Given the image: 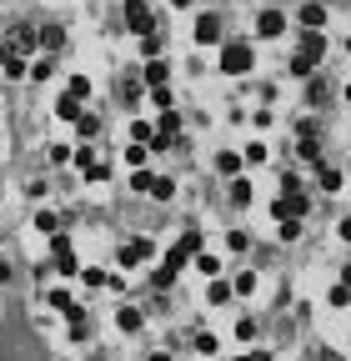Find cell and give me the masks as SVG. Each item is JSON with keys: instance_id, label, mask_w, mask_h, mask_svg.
Segmentation results:
<instances>
[{"instance_id": "6da1fadb", "label": "cell", "mask_w": 351, "mask_h": 361, "mask_svg": "<svg viewBox=\"0 0 351 361\" xmlns=\"http://www.w3.org/2000/svg\"><path fill=\"white\" fill-rule=\"evenodd\" d=\"M216 51H221V55H216V71H221V76H251V66H256V51H251V40H246V35L221 40Z\"/></svg>"}, {"instance_id": "7a4b0ae2", "label": "cell", "mask_w": 351, "mask_h": 361, "mask_svg": "<svg viewBox=\"0 0 351 361\" xmlns=\"http://www.w3.org/2000/svg\"><path fill=\"white\" fill-rule=\"evenodd\" d=\"M116 261L126 266V271L151 266V261H156V241H151V236H126V241L116 246Z\"/></svg>"}, {"instance_id": "3957f363", "label": "cell", "mask_w": 351, "mask_h": 361, "mask_svg": "<svg viewBox=\"0 0 351 361\" xmlns=\"http://www.w3.org/2000/svg\"><path fill=\"white\" fill-rule=\"evenodd\" d=\"M46 246H51V266H55L60 276H80L75 246H71V236H66V231H55V236H46Z\"/></svg>"}, {"instance_id": "277c9868", "label": "cell", "mask_w": 351, "mask_h": 361, "mask_svg": "<svg viewBox=\"0 0 351 361\" xmlns=\"http://www.w3.org/2000/svg\"><path fill=\"white\" fill-rule=\"evenodd\" d=\"M221 40H226V20L216 10L196 15V46H221Z\"/></svg>"}, {"instance_id": "5b68a950", "label": "cell", "mask_w": 351, "mask_h": 361, "mask_svg": "<svg viewBox=\"0 0 351 361\" xmlns=\"http://www.w3.org/2000/svg\"><path fill=\"white\" fill-rule=\"evenodd\" d=\"M286 35V10H261L256 15V40H281Z\"/></svg>"}, {"instance_id": "8992f818", "label": "cell", "mask_w": 351, "mask_h": 361, "mask_svg": "<svg viewBox=\"0 0 351 361\" xmlns=\"http://www.w3.org/2000/svg\"><path fill=\"white\" fill-rule=\"evenodd\" d=\"M126 30H136V35H151L156 26H151V10H146V0H126Z\"/></svg>"}, {"instance_id": "52a82bcc", "label": "cell", "mask_w": 351, "mask_h": 361, "mask_svg": "<svg viewBox=\"0 0 351 361\" xmlns=\"http://www.w3.org/2000/svg\"><path fill=\"white\" fill-rule=\"evenodd\" d=\"M296 55H306V60H316V66H321V60H326V35L321 30H301L296 35Z\"/></svg>"}, {"instance_id": "ba28073f", "label": "cell", "mask_w": 351, "mask_h": 361, "mask_svg": "<svg viewBox=\"0 0 351 361\" xmlns=\"http://www.w3.org/2000/svg\"><path fill=\"white\" fill-rule=\"evenodd\" d=\"M141 326H146V311L141 306H116V331L120 336H141Z\"/></svg>"}, {"instance_id": "9c48e42d", "label": "cell", "mask_w": 351, "mask_h": 361, "mask_svg": "<svg viewBox=\"0 0 351 361\" xmlns=\"http://www.w3.org/2000/svg\"><path fill=\"white\" fill-rule=\"evenodd\" d=\"M141 80H146V91L151 86H171V60L161 55V60H146V66H141Z\"/></svg>"}, {"instance_id": "30bf717a", "label": "cell", "mask_w": 351, "mask_h": 361, "mask_svg": "<svg viewBox=\"0 0 351 361\" xmlns=\"http://www.w3.org/2000/svg\"><path fill=\"white\" fill-rule=\"evenodd\" d=\"M251 201H256V186L246 181V176H236V181H231V191H226V206H236V211H246V206H251Z\"/></svg>"}, {"instance_id": "8fae6325", "label": "cell", "mask_w": 351, "mask_h": 361, "mask_svg": "<svg viewBox=\"0 0 351 361\" xmlns=\"http://www.w3.org/2000/svg\"><path fill=\"white\" fill-rule=\"evenodd\" d=\"M66 322H71V342H91V311L86 306H71Z\"/></svg>"}, {"instance_id": "7c38bea8", "label": "cell", "mask_w": 351, "mask_h": 361, "mask_svg": "<svg viewBox=\"0 0 351 361\" xmlns=\"http://www.w3.org/2000/svg\"><path fill=\"white\" fill-rule=\"evenodd\" d=\"M296 20H301V30H326V6L321 0H306Z\"/></svg>"}, {"instance_id": "4fadbf2b", "label": "cell", "mask_w": 351, "mask_h": 361, "mask_svg": "<svg viewBox=\"0 0 351 361\" xmlns=\"http://www.w3.org/2000/svg\"><path fill=\"white\" fill-rule=\"evenodd\" d=\"M55 116H60V121H66V125H75L80 116H86V100H80V96H71V91H66V96H60V100H55Z\"/></svg>"}, {"instance_id": "5bb4252c", "label": "cell", "mask_w": 351, "mask_h": 361, "mask_svg": "<svg viewBox=\"0 0 351 361\" xmlns=\"http://www.w3.org/2000/svg\"><path fill=\"white\" fill-rule=\"evenodd\" d=\"M40 51H46V55L66 51V26H40Z\"/></svg>"}, {"instance_id": "9a60e30c", "label": "cell", "mask_w": 351, "mask_h": 361, "mask_svg": "<svg viewBox=\"0 0 351 361\" xmlns=\"http://www.w3.org/2000/svg\"><path fill=\"white\" fill-rule=\"evenodd\" d=\"M341 181H346V176H341V166H326V161L316 166V186L326 191V196H336V191H341Z\"/></svg>"}, {"instance_id": "2e32d148", "label": "cell", "mask_w": 351, "mask_h": 361, "mask_svg": "<svg viewBox=\"0 0 351 361\" xmlns=\"http://www.w3.org/2000/svg\"><path fill=\"white\" fill-rule=\"evenodd\" d=\"M216 171L236 181V176L246 171V156H241V151H216Z\"/></svg>"}, {"instance_id": "e0dca14e", "label": "cell", "mask_w": 351, "mask_h": 361, "mask_svg": "<svg viewBox=\"0 0 351 361\" xmlns=\"http://www.w3.org/2000/svg\"><path fill=\"white\" fill-rule=\"evenodd\" d=\"M231 276H226V281H221V276H216V281H206V306H226V301H231Z\"/></svg>"}, {"instance_id": "ac0fdd59", "label": "cell", "mask_w": 351, "mask_h": 361, "mask_svg": "<svg viewBox=\"0 0 351 361\" xmlns=\"http://www.w3.org/2000/svg\"><path fill=\"white\" fill-rule=\"evenodd\" d=\"M60 221H66V216H60L55 206H40V211H35V231H40V236H55Z\"/></svg>"}, {"instance_id": "d6986e66", "label": "cell", "mask_w": 351, "mask_h": 361, "mask_svg": "<svg viewBox=\"0 0 351 361\" xmlns=\"http://www.w3.org/2000/svg\"><path fill=\"white\" fill-rule=\"evenodd\" d=\"M196 276H206V281H216V276H221V256H216V251H196Z\"/></svg>"}, {"instance_id": "ffe728a7", "label": "cell", "mask_w": 351, "mask_h": 361, "mask_svg": "<svg viewBox=\"0 0 351 361\" xmlns=\"http://www.w3.org/2000/svg\"><path fill=\"white\" fill-rule=\"evenodd\" d=\"M0 71H6L10 80H20V76H30V66H26V55H10V51H0Z\"/></svg>"}, {"instance_id": "44dd1931", "label": "cell", "mask_w": 351, "mask_h": 361, "mask_svg": "<svg viewBox=\"0 0 351 361\" xmlns=\"http://www.w3.org/2000/svg\"><path fill=\"white\" fill-rule=\"evenodd\" d=\"M120 161H126L131 171H136V166H146V161H151V146H146V141H131L126 151H120Z\"/></svg>"}, {"instance_id": "7402d4cb", "label": "cell", "mask_w": 351, "mask_h": 361, "mask_svg": "<svg viewBox=\"0 0 351 361\" xmlns=\"http://www.w3.org/2000/svg\"><path fill=\"white\" fill-rule=\"evenodd\" d=\"M256 281H261V276L246 266V271H236V276H231V291H236V296H256Z\"/></svg>"}, {"instance_id": "603a6c76", "label": "cell", "mask_w": 351, "mask_h": 361, "mask_svg": "<svg viewBox=\"0 0 351 361\" xmlns=\"http://www.w3.org/2000/svg\"><path fill=\"white\" fill-rule=\"evenodd\" d=\"M191 346H196V356H216V351H221V336H216V331H196Z\"/></svg>"}, {"instance_id": "cb8c5ba5", "label": "cell", "mask_w": 351, "mask_h": 361, "mask_svg": "<svg viewBox=\"0 0 351 361\" xmlns=\"http://www.w3.org/2000/svg\"><path fill=\"white\" fill-rule=\"evenodd\" d=\"M226 251H231V256H246V251H251V231H226Z\"/></svg>"}, {"instance_id": "d4e9b609", "label": "cell", "mask_w": 351, "mask_h": 361, "mask_svg": "<svg viewBox=\"0 0 351 361\" xmlns=\"http://www.w3.org/2000/svg\"><path fill=\"white\" fill-rule=\"evenodd\" d=\"M141 55H146V60H161V55H166V40H161V30L141 35Z\"/></svg>"}, {"instance_id": "484cf974", "label": "cell", "mask_w": 351, "mask_h": 361, "mask_svg": "<svg viewBox=\"0 0 351 361\" xmlns=\"http://www.w3.org/2000/svg\"><path fill=\"white\" fill-rule=\"evenodd\" d=\"M71 131H75L80 141H96V136H100V116H91V111H86V116H80V121L71 125Z\"/></svg>"}, {"instance_id": "4316f807", "label": "cell", "mask_w": 351, "mask_h": 361, "mask_svg": "<svg viewBox=\"0 0 351 361\" xmlns=\"http://www.w3.org/2000/svg\"><path fill=\"white\" fill-rule=\"evenodd\" d=\"M46 306H51V311H71L75 301H71V291H66V286H46Z\"/></svg>"}, {"instance_id": "83f0119b", "label": "cell", "mask_w": 351, "mask_h": 361, "mask_svg": "<svg viewBox=\"0 0 351 361\" xmlns=\"http://www.w3.org/2000/svg\"><path fill=\"white\" fill-rule=\"evenodd\" d=\"M151 186H156V176L146 171V166H136V171H131V191H136V196H151Z\"/></svg>"}, {"instance_id": "f1b7e54d", "label": "cell", "mask_w": 351, "mask_h": 361, "mask_svg": "<svg viewBox=\"0 0 351 361\" xmlns=\"http://www.w3.org/2000/svg\"><path fill=\"white\" fill-rule=\"evenodd\" d=\"M231 336H236V342H256V336H261V322H251V316H241V322L231 326Z\"/></svg>"}, {"instance_id": "f546056e", "label": "cell", "mask_w": 351, "mask_h": 361, "mask_svg": "<svg viewBox=\"0 0 351 361\" xmlns=\"http://www.w3.org/2000/svg\"><path fill=\"white\" fill-rule=\"evenodd\" d=\"M80 176L100 186V181H111V176H116V166H111V161H91V166H86V171H80Z\"/></svg>"}, {"instance_id": "4dcf8cb0", "label": "cell", "mask_w": 351, "mask_h": 361, "mask_svg": "<svg viewBox=\"0 0 351 361\" xmlns=\"http://www.w3.org/2000/svg\"><path fill=\"white\" fill-rule=\"evenodd\" d=\"M55 76V55H40V60H30V80H51Z\"/></svg>"}, {"instance_id": "1f68e13d", "label": "cell", "mask_w": 351, "mask_h": 361, "mask_svg": "<svg viewBox=\"0 0 351 361\" xmlns=\"http://www.w3.org/2000/svg\"><path fill=\"white\" fill-rule=\"evenodd\" d=\"M66 91L80 96V100H91V76H66Z\"/></svg>"}, {"instance_id": "d6a6232c", "label": "cell", "mask_w": 351, "mask_h": 361, "mask_svg": "<svg viewBox=\"0 0 351 361\" xmlns=\"http://www.w3.org/2000/svg\"><path fill=\"white\" fill-rule=\"evenodd\" d=\"M151 196H156V201H176V181H171V176H156Z\"/></svg>"}, {"instance_id": "836d02e7", "label": "cell", "mask_w": 351, "mask_h": 361, "mask_svg": "<svg viewBox=\"0 0 351 361\" xmlns=\"http://www.w3.org/2000/svg\"><path fill=\"white\" fill-rule=\"evenodd\" d=\"M346 301H351V286H346V281L326 286V306H346Z\"/></svg>"}, {"instance_id": "e575fe53", "label": "cell", "mask_w": 351, "mask_h": 361, "mask_svg": "<svg viewBox=\"0 0 351 361\" xmlns=\"http://www.w3.org/2000/svg\"><path fill=\"white\" fill-rule=\"evenodd\" d=\"M276 236L291 246V241H301V221H276Z\"/></svg>"}, {"instance_id": "d590c367", "label": "cell", "mask_w": 351, "mask_h": 361, "mask_svg": "<svg viewBox=\"0 0 351 361\" xmlns=\"http://www.w3.org/2000/svg\"><path fill=\"white\" fill-rule=\"evenodd\" d=\"M46 156H51V166H71V161H75V151H71V146H60V141L51 146Z\"/></svg>"}, {"instance_id": "8d00e7d4", "label": "cell", "mask_w": 351, "mask_h": 361, "mask_svg": "<svg viewBox=\"0 0 351 361\" xmlns=\"http://www.w3.org/2000/svg\"><path fill=\"white\" fill-rule=\"evenodd\" d=\"M106 276L111 271H100V266H80V281H86V286H106Z\"/></svg>"}, {"instance_id": "74e56055", "label": "cell", "mask_w": 351, "mask_h": 361, "mask_svg": "<svg viewBox=\"0 0 351 361\" xmlns=\"http://www.w3.org/2000/svg\"><path fill=\"white\" fill-rule=\"evenodd\" d=\"M241 156H246V166H261V161H266V141H251Z\"/></svg>"}, {"instance_id": "f35d334b", "label": "cell", "mask_w": 351, "mask_h": 361, "mask_svg": "<svg viewBox=\"0 0 351 361\" xmlns=\"http://www.w3.org/2000/svg\"><path fill=\"white\" fill-rule=\"evenodd\" d=\"M0 286H15V261L0 256Z\"/></svg>"}, {"instance_id": "ab89813d", "label": "cell", "mask_w": 351, "mask_h": 361, "mask_svg": "<svg viewBox=\"0 0 351 361\" xmlns=\"http://www.w3.org/2000/svg\"><path fill=\"white\" fill-rule=\"evenodd\" d=\"M251 125H256V131H266V125H276V116H271V111H256V116H251Z\"/></svg>"}, {"instance_id": "60d3db41", "label": "cell", "mask_w": 351, "mask_h": 361, "mask_svg": "<svg viewBox=\"0 0 351 361\" xmlns=\"http://www.w3.org/2000/svg\"><path fill=\"white\" fill-rule=\"evenodd\" d=\"M316 361H341V351H332V346H316Z\"/></svg>"}, {"instance_id": "b9f144b4", "label": "cell", "mask_w": 351, "mask_h": 361, "mask_svg": "<svg viewBox=\"0 0 351 361\" xmlns=\"http://www.w3.org/2000/svg\"><path fill=\"white\" fill-rule=\"evenodd\" d=\"M336 236H341V241H351V216H346V221L336 226Z\"/></svg>"}, {"instance_id": "7bdbcfd3", "label": "cell", "mask_w": 351, "mask_h": 361, "mask_svg": "<svg viewBox=\"0 0 351 361\" xmlns=\"http://www.w3.org/2000/svg\"><path fill=\"white\" fill-rule=\"evenodd\" d=\"M146 361H171V351H151V356H146Z\"/></svg>"}, {"instance_id": "ee69618b", "label": "cell", "mask_w": 351, "mask_h": 361, "mask_svg": "<svg viewBox=\"0 0 351 361\" xmlns=\"http://www.w3.org/2000/svg\"><path fill=\"white\" fill-rule=\"evenodd\" d=\"M171 6H176V10H191V6H196V0H171Z\"/></svg>"}, {"instance_id": "f6af8a7d", "label": "cell", "mask_w": 351, "mask_h": 361, "mask_svg": "<svg viewBox=\"0 0 351 361\" xmlns=\"http://www.w3.org/2000/svg\"><path fill=\"white\" fill-rule=\"evenodd\" d=\"M341 281H346V286H351V261H346V266H341Z\"/></svg>"}, {"instance_id": "bcb514c9", "label": "cell", "mask_w": 351, "mask_h": 361, "mask_svg": "<svg viewBox=\"0 0 351 361\" xmlns=\"http://www.w3.org/2000/svg\"><path fill=\"white\" fill-rule=\"evenodd\" d=\"M341 96H346V100H351V80H346V86H341Z\"/></svg>"}, {"instance_id": "7dc6e473", "label": "cell", "mask_w": 351, "mask_h": 361, "mask_svg": "<svg viewBox=\"0 0 351 361\" xmlns=\"http://www.w3.org/2000/svg\"><path fill=\"white\" fill-rule=\"evenodd\" d=\"M346 51H351V35H346Z\"/></svg>"}]
</instances>
